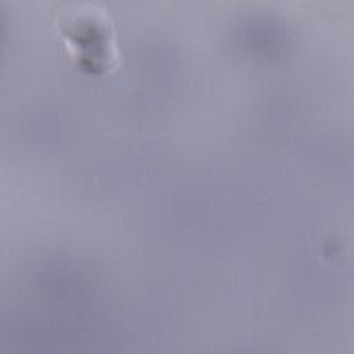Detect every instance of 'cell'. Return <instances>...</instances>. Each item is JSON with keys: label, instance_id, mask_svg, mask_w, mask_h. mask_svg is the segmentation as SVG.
Instances as JSON below:
<instances>
[{"label": "cell", "instance_id": "6da1fadb", "mask_svg": "<svg viewBox=\"0 0 354 354\" xmlns=\"http://www.w3.org/2000/svg\"><path fill=\"white\" fill-rule=\"evenodd\" d=\"M59 35L71 57L87 72L102 73L118 65L119 51L109 15L95 4H79L59 19Z\"/></svg>", "mask_w": 354, "mask_h": 354}]
</instances>
